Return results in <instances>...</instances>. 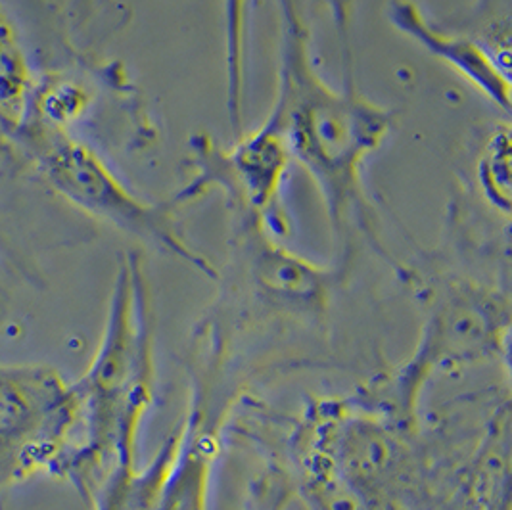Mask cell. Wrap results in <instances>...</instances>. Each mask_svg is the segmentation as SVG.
<instances>
[{"label":"cell","instance_id":"cell-1","mask_svg":"<svg viewBox=\"0 0 512 510\" xmlns=\"http://www.w3.org/2000/svg\"><path fill=\"white\" fill-rule=\"evenodd\" d=\"M269 117L282 129L294 163L317 186L344 265L357 232L376 242L365 171L394 131V110L353 85L332 87L315 68L307 27L298 20L282 22L279 89Z\"/></svg>","mask_w":512,"mask_h":510},{"label":"cell","instance_id":"cell-2","mask_svg":"<svg viewBox=\"0 0 512 510\" xmlns=\"http://www.w3.org/2000/svg\"><path fill=\"white\" fill-rule=\"evenodd\" d=\"M83 457L73 486L89 497L119 464L139 461L140 430L156 390V315L140 254L123 255L93 361L73 382Z\"/></svg>","mask_w":512,"mask_h":510},{"label":"cell","instance_id":"cell-3","mask_svg":"<svg viewBox=\"0 0 512 510\" xmlns=\"http://www.w3.org/2000/svg\"><path fill=\"white\" fill-rule=\"evenodd\" d=\"M16 148L31 160L48 188L73 208L183 261L208 279L219 277L210 259L188 242L171 198H142L89 142L27 117L16 135Z\"/></svg>","mask_w":512,"mask_h":510},{"label":"cell","instance_id":"cell-4","mask_svg":"<svg viewBox=\"0 0 512 510\" xmlns=\"http://www.w3.org/2000/svg\"><path fill=\"white\" fill-rule=\"evenodd\" d=\"M426 321L411 357L380 386V407L405 428L417 420L426 384L447 372L509 355L507 294L478 280L451 277L424 290Z\"/></svg>","mask_w":512,"mask_h":510},{"label":"cell","instance_id":"cell-5","mask_svg":"<svg viewBox=\"0 0 512 510\" xmlns=\"http://www.w3.org/2000/svg\"><path fill=\"white\" fill-rule=\"evenodd\" d=\"M81 457L73 382L48 365H0V495L39 474L71 484Z\"/></svg>","mask_w":512,"mask_h":510},{"label":"cell","instance_id":"cell-6","mask_svg":"<svg viewBox=\"0 0 512 510\" xmlns=\"http://www.w3.org/2000/svg\"><path fill=\"white\" fill-rule=\"evenodd\" d=\"M292 165V152L273 117L267 116L252 133L236 137L229 148L202 133L190 140L192 175L171 202L181 209L211 190H221L231 209L250 211L267 231L284 240L290 219L282 198Z\"/></svg>","mask_w":512,"mask_h":510},{"label":"cell","instance_id":"cell-7","mask_svg":"<svg viewBox=\"0 0 512 510\" xmlns=\"http://www.w3.org/2000/svg\"><path fill=\"white\" fill-rule=\"evenodd\" d=\"M236 244L246 277L263 302L298 315L325 313L342 267H328L290 250L252 215L233 209Z\"/></svg>","mask_w":512,"mask_h":510},{"label":"cell","instance_id":"cell-8","mask_svg":"<svg viewBox=\"0 0 512 510\" xmlns=\"http://www.w3.org/2000/svg\"><path fill=\"white\" fill-rule=\"evenodd\" d=\"M386 18L397 33L463 77L495 110L505 116L511 114V71L474 37L434 24L415 0H388Z\"/></svg>","mask_w":512,"mask_h":510},{"label":"cell","instance_id":"cell-9","mask_svg":"<svg viewBox=\"0 0 512 510\" xmlns=\"http://www.w3.org/2000/svg\"><path fill=\"white\" fill-rule=\"evenodd\" d=\"M210 415L194 405L183 422L173 464L162 487L158 510H211L219 436Z\"/></svg>","mask_w":512,"mask_h":510},{"label":"cell","instance_id":"cell-10","mask_svg":"<svg viewBox=\"0 0 512 510\" xmlns=\"http://www.w3.org/2000/svg\"><path fill=\"white\" fill-rule=\"evenodd\" d=\"M37 77L16 22L0 2V146H16Z\"/></svg>","mask_w":512,"mask_h":510},{"label":"cell","instance_id":"cell-11","mask_svg":"<svg viewBox=\"0 0 512 510\" xmlns=\"http://www.w3.org/2000/svg\"><path fill=\"white\" fill-rule=\"evenodd\" d=\"M282 22L302 20L298 0H277ZM256 0H223L225 12V73H227V116L233 137L244 133L246 94V43L248 22Z\"/></svg>","mask_w":512,"mask_h":510},{"label":"cell","instance_id":"cell-12","mask_svg":"<svg viewBox=\"0 0 512 510\" xmlns=\"http://www.w3.org/2000/svg\"><path fill=\"white\" fill-rule=\"evenodd\" d=\"M300 493L307 510H374L373 503L317 451L300 445Z\"/></svg>","mask_w":512,"mask_h":510},{"label":"cell","instance_id":"cell-13","mask_svg":"<svg viewBox=\"0 0 512 510\" xmlns=\"http://www.w3.org/2000/svg\"><path fill=\"white\" fill-rule=\"evenodd\" d=\"M93 100L91 89L77 77L50 73L37 79L27 117L48 127L71 131V125L85 116Z\"/></svg>","mask_w":512,"mask_h":510},{"label":"cell","instance_id":"cell-14","mask_svg":"<svg viewBox=\"0 0 512 510\" xmlns=\"http://www.w3.org/2000/svg\"><path fill=\"white\" fill-rule=\"evenodd\" d=\"M509 121L489 131L476 158V183L482 200L505 221L512 209V142Z\"/></svg>","mask_w":512,"mask_h":510},{"label":"cell","instance_id":"cell-15","mask_svg":"<svg viewBox=\"0 0 512 510\" xmlns=\"http://www.w3.org/2000/svg\"><path fill=\"white\" fill-rule=\"evenodd\" d=\"M474 22V29L466 33L511 71V0H482Z\"/></svg>","mask_w":512,"mask_h":510},{"label":"cell","instance_id":"cell-16","mask_svg":"<svg viewBox=\"0 0 512 510\" xmlns=\"http://www.w3.org/2000/svg\"><path fill=\"white\" fill-rule=\"evenodd\" d=\"M290 499V480H286V476L277 468H271L252 482L246 510H288Z\"/></svg>","mask_w":512,"mask_h":510},{"label":"cell","instance_id":"cell-17","mask_svg":"<svg viewBox=\"0 0 512 510\" xmlns=\"http://www.w3.org/2000/svg\"><path fill=\"white\" fill-rule=\"evenodd\" d=\"M319 2H323L326 8L330 10L332 22L336 25V31H338V37H340L342 58L346 60L348 66H351L350 24L355 0H319Z\"/></svg>","mask_w":512,"mask_h":510},{"label":"cell","instance_id":"cell-18","mask_svg":"<svg viewBox=\"0 0 512 510\" xmlns=\"http://www.w3.org/2000/svg\"><path fill=\"white\" fill-rule=\"evenodd\" d=\"M73 2H75V6H77L79 10H83V8H87V6L93 4V0H73Z\"/></svg>","mask_w":512,"mask_h":510}]
</instances>
